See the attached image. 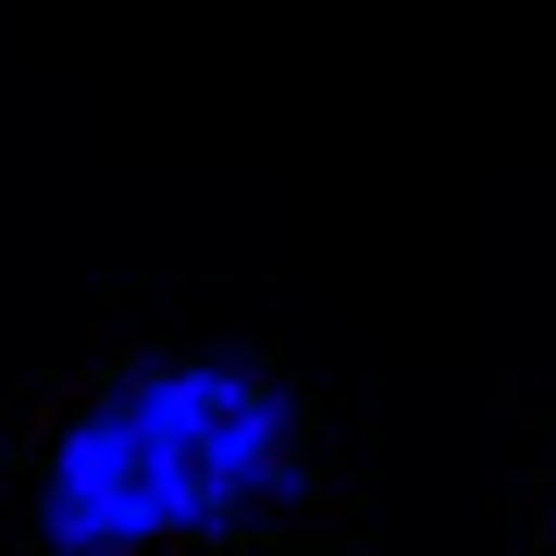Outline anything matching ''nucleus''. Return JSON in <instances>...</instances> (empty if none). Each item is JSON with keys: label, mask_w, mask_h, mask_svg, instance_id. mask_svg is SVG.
<instances>
[{"label": "nucleus", "mask_w": 556, "mask_h": 556, "mask_svg": "<svg viewBox=\"0 0 556 556\" xmlns=\"http://www.w3.org/2000/svg\"><path fill=\"white\" fill-rule=\"evenodd\" d=\"M298 495H309L298 396L236 346H174V358L112 371L62 420V445L38 470V544L50 556H161V544H223Z\"/></svg>", "instance_id": "obj_1"}]
</instances>
